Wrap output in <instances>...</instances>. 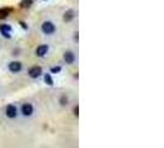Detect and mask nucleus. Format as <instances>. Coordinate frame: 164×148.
Segmentation results:
<instances>
[{"instance_id": "nucleus-12", "label": "nucleus", "mask_w": 164, "mask_h": 148, "mask_svg": "<svg viewBox=\"0 0 164 148\" xmlns=\"http://www.w3.org/2000/svg\"><path fill=\"white\" fill-rule=\"evenodd\" d=\"M32 5V0H22L20 3V6L21 8H30Z\"/></svg>"}, {"instance_id": "nucleus-16", "label": "nucleus", "mask_w": 164, "mask_h": 148, "mask_svg": "<svg viewBox=\"0 0 164 148\" xmlns=\"http://www.w3.org/2000/svg\"><path fill=\"white\" fill-rule=\"evenodd\" d=\"M20 25L22 26V28H26V30H27V25H26L25 22H22V21H21V22H20Z\"/></svg>"}, {"instance_id": "nucleus-6", "label": "nucleus", "mask_w": 164, "mask_h": 148, "mask_svg": "<svg viewBox=\"0 0 164 148\" xmlns=\"http://www.w3.org/2000/svg\"><path fill=\"white\" fill-rule=\"evenodd\" d=\"M47 52H48V46H47V45H41V46H38L37 48H36V55L38 57L46 56Z\"/></svg>"}, {"instance_id": "nucleus-9", "label": "nucleus", "mask_w": 164, "mask_h": 148, "mask_svg": "<svg viewBox=\"0 0 164 148\" xmlns=\"http://www.w3.org/2000/svg\"><path fill=\"white\" fill-rule=\"evenodd\" d=\"M74 19V11L73 10H68L64 13V16H63V20L66 21V22H69V21H72Z\"/></svg>"}, {"instance_id": "nucleus-10", "label": "nucleus", "mask_w": 164, "mask_h": 148, "mask_svg": "<svg viewBox=\"0 0 164 148\" xmlns=\"http://www.w3.org/2000/svg\"><path fill=\"white\" fill-rule=\"evenodd\" d=\"M11 9L9 8H1L0 9V19H6V17L10 15Z\"/></svg>"}, {"instance_id": "nucleus-14", "label": "nucleus", "mask_w": 164, "mask_h": 148, "mask_svg": "<svg viewBox=\"0 0 164 148\" xmlns=\"http://www.w3.org/2000/svg\"><path fill=\"white\" fill-rule=\"evenodd\" d=\"M59 72H61V67H52L51 68V73H53V74L59 73Z\"/></svg>"}, {"instance_id": "nucleus-11", "label": "nucleus", "mask_w": 164, "mask_h": 148, "mask_svg": "<svg viewBox=\"0 0 164 148\" xmlns=\"http://www.w3.org/2000/svg\"><path fill=\"white\" fill-rule=\"evenodd\" d=\"M45 83H46L47 85H49V86L53 85V79H52L51 74H46L45 75Z\"/></svg>"}, {"instance_id": "nucleus-5", "label": "nucleus", "mask_w": 164, "mask_h": 148, "mask_svg": "<svg viewBox=\"0 0 164 148\" xmlns=\"http://www.w3.org/2000/svg\"><path fill=\"white\" fill-rule=\"evenodd\" d=\"M11 26L10 25H0V32H1V35L4 37H6V38H10L11 37V35H10V32H11Z\"/></svg>"}, {"instance_id": "nucleus-3", "label": "nucleus", "mask_w": 164, "mask_h": 148, "mask_svg": "<svg viewBox=\"0 0 164 148\" xmlns=\"http://www.w3.org/2000/svg\"><path fill=\"white\" fill-rule=\"evenodd\" d=\"M21 112H22V115H25V116H31L33 112V106L31 104H23L21 106Z\"/></svg>"}, {"instance_id": "nucleus-2", "label": "nucleus", "mask_w": 164, "mask_h": 148, "mask_svg": "<svg viewBox=\"0 0 164 148\" xmlns=\"http://www.w3.org/2000/svg\"><path fill=\"white\" fill-rule=\"evenodd\" d=\"M41 74H42V68L38 67V66H35V67L30 68V70H28V75H30L31 78H38Z\"/></svg>"}, {"instance_id": "nucleus-8", "label": "nucleus", "mask_w": 164, "mask_h": 148, "mask_svg": "<svg viewBox=\"0 0 164 148\" xmlns=\"http://www.w3.org/2000/svg\"><path fill=\"white\" fill-rule=\"evenodd\" d=\"M63 58H64V61H66L67 64H72L75 61V55L73 52H66L64 53V56H63Z\"/></svg>"}, {"instance_id": "nucleus-7", "label": "nucleus", "mask_w": 164, "mask_h": 148, "mask_svg": "<svg viewBox=\"0 0 164 148\" xmlns=\"http://www.w3.org/2000/svg\"><path fill=\"white\" fill-rule=\"evenodd\" d=\"M21 68H22V66H21L20 62H11L9 64V70H10V72H13V73L20 72Z\"/></svg>"}, {"instance_id": "nucleus-1", "label": "nucleus", "mask_w": 164, "mask_h": 148, "mask_svg": "<svg viewBox=\"0 0 164 148\" xmlns=\"http://www.w3.org/2000/svg\"><path fill=\"white\" fill-rule=\"evenodd\" d=\"M41 28H42V32L46 35H52L56 31V26L53 25V22H51V21H45Z\"/></svg>"}, {"instance_id": "nucleus-13", "label": "nucleus", "mask_w": 164, "mask_h": 148, "mask_svg": "<svg viewBox=\"0 0 164 148\" xmlns=\"http://www.w3.org/2000/svg\"><path fill=\"white\" fill-rule=\"evenodd\" d=\"M59 104L63 105V106H64V105H67V104H68V99H67L66 96H64V95L61 96V99H59Z\"/></svg>"}, {"instance_id": "nucleus-4", "label": "nucleus", "mask_w": 164, "mask_h": 148, "mask_svg": "<svg viewBox=\"0 0 164 148\" xmlns=\"http://www.w3.org/2000/svg\"><path fill=\"white\" fill-rule=\"evenodd\" d=\"M5 114H6L8 117L14 118V117H16V115H17V108H16L15 105H9L8 108H6V111H5Z\"/></svg>"}, {"instance_id": "nucleus-15", "label": "nucleus", "mask_w": 164, "mask_h": 148, "mask_svg": "<svg viewBox=\"0 0 164 148\" xmlns=\"http://www.w3.org/2000/svg\"><path fill=\"white\" fill-rule=\"evenodd\" d=\"M74 115L79 116V106H75V108H74Z\"/></svg>"}]
</instances>
